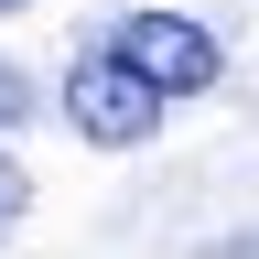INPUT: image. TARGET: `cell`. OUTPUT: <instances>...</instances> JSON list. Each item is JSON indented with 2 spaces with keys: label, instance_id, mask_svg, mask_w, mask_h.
Returning <instances> with one entry per match:
<instances>
[{
  "label": "cell",
  "instance_id": "obj_1",
  "mask_svg": "<svg viewBox=\"0 0 259 259\" xmlns=\"http://www.w3.org/2000/svg\"><path fill=\"white\" fill-rule=\"evenodd\" d=\"M65 119H76L97 151H130V141H151L162 87H151L119 44H97V54H76V76H65Z\"/></svg>",
  "mask_w": 259,
  "mask_h": 259
},
{
  "label": "cell",
  "instance_id": "obj_2",
  "mask_svg": "<svg viewBox=\"0 0 259 259\" xmlns=\"http://www.w3.org/2000/svg\"><path fill=\"white\" fill-rule=\"evenodd\" d=\"M108 44H119L130 65H141V76H151L162 97H194V87H216V76H227L216 32H205V22H184V11H130V22L108 32Z\"/></svg>",
  "mask_w": 259,
  "mask_h": 259
},
{
  "label": "cell",
  "instance_id": "obj_3",
  "mask_svg": "<svg viewBox=\"0 0 259 259\" xmlns=\"http://www.w3.org/2000/svg\"><path fill=\"white\" fill-rule=\"evenodd\" d=\"M22 108H32V87H22V76H11V65H0V130H11V119H22Z\"/></svg>",
  "mask_w": 259,
  "mask_h": 259
},
{
  "label": "cell",
  "instance_id": "obj_4",
  "mask_svg": "<svg viewBox=\"0 0 259 259\" xmlns=\"http://www.w3.org/2000/svg\"><path fill=\"white\" fill-rule=\"evenodd\" d=\"M11 205H22V184H11V173H0V216H11Z\"/></svg>",
  "mask_w": 259,
  "mask_h": 259
},
{
  "label": "cell",
  "instance_id": "obj_5",
  "mask_svg": "<svg viewBox=\"0 0 259 259\" xmlns=\"http://www.w3.org/2000/svg\"><path fill=\"white\" fill-rule=\"evenodd\" d=\"M0 11H11V0H0Z\"/></svg>",
  "mask_w": 259,
  "mask_h": 259
}]
</instances>
